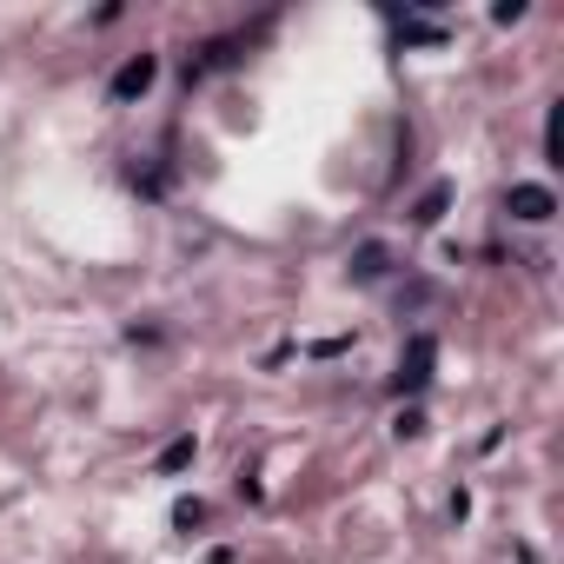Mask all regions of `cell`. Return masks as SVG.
Wrapping results in <instances>:
<instances>
[{"instance_id": "obj_6", "label": "cell", "mask_w": 564, "mask_h": 564, "mask_svg": "<svg viewBox=\"0 0 564 564\" xmlns=\"http://www.w3.org/2000/svg\"><path fill=\"white\" fill-rule=\"evenodd\" d=\"M186 458H193V438H173V445H166V452H160V471H180V465H186Z\"/></svg>"}, {"instance_id": "obj_2", "label": "cell", "mask_w": 564, "mask_h": 564, "mask_svg": "<svg viewBox=\"0 0 564 564\" xmlns=\"http://www.w3.org/2000/svg\"><path fill=\"white\" fill-rule=\"evenodd\" d=\"M153 80H160V61H153V54H133V61L113 74V100H140Z\"/></svg>"}, {"instance_id": "obj_3", "label": "cell", "mask_w": 564, "mask_h": 564, "mask_svg": "<svg viewBox=\"0 0 564 564\" xmlns=\"http://www.w3.org/2000/svg\"><path fill=\"white\" fill-rule=\"evenodd\" d=\"M505 206H511V219H531V226L557 213V199H551V186H538V180H524V186H511V199H505Z\"/></svg>"}, {"instance_id": "obj_5", "label": "cell", "mask_w": 564, "mask_h": 564, "mask_svg": "<svg viewBox=\"0 0 564 564\" xmlns=\"http://www.w3.org/2000/svg\"><path fill=\"white\" fill-rule=\"evenodd\" d=\"M445 199H452V186H432V193L419 199V213H412V219H419V226H432V219L445 213Z\"/></svg>"}, {"instance_id": "obj_1", "label": "cell", "mask_w": 564, "mask_h": 564, "mask_svg": "<svg viewBox=\"0 0 564 564\" xmlns=\"http://www.w3.org/2000/svg\"><path fill=\"white\" fill-rule=\"evenodd\" d=\"M432 359H438V339H432V333H419V339L405 346V359H399V386H405V392H419V386L432 379Z\"/></svg>"}, {"instance_id": "obj_4", "label": "cell", "mask_w": 564, "mask_h": 564, "mask_svg": "<svg viewBox=\"0 0 564 564\" xmlns=\"http://www.w3.org/2000/svg\"><path fill=\"white\" fill-rule=\"evenodd\" d=\"M557 153H564V100L544 113V160H557Z\"/></svg>"}]
</instances>
